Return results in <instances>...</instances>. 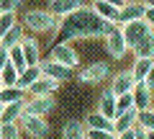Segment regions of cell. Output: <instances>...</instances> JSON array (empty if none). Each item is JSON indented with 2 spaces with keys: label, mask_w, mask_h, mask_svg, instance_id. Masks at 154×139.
Listing matches in <instances>:
<instances>
[{
  "label": "cell",
  "mask_w": 154,
  "mask_h": 139,
  "mask_svg": "<svg viewBox=\"0 0 154 139\" xmlns=\"http://www.w3.org/2000/svg\"><path fill=\"white\" fill-rule=\"evenodd\" d=\"M98 111L103 113L105 118L113 121V116H116V95L110 93V90H103V95L98 98Z\"/></svg>",
  "instance_id": "19"
},
{
  "label": "cell",
  "mask_w": 154,
  "mask_h": 139,
  "mask_svg": "<svg viewBox=\"0 0 154 139\" xmlns=\"http://www.w3.org/2000/svg\"><path fill=\"white\" fill-rule=\"evenodd\" d=\"M0 88H3V80H0Z\"/></svg>",
  "instance_id": "35"
},
{
  "label": "cell",
  "mask_w": 154,
  "mask_h": 139,
  "mask_svg": "<svg viewBox=\"0 0 154 139\" xmlns=\"http://www.w3.org/2000/svg\"><path fill=\"white\" fill-rule=\"evenodd\" d=\"M152 67H154V57H136V62H134V67H131L134 80L141 83V80L152 77Z\"/></svg>",
  "instance_id": "16"
},
{
  "label": "cell",
  "mask_w": 154,
  "mask_h": 139,
  "mask_svg": "<svg viewBox=\"0 0 154 139\" xmlns=\"http://www.w3.org/2000/svg\"><path fill=\"white\" fill-rule=\"evenodd\" d=\"M136 85V80H134L131 70H121V72L110 75V93L113 95H123V93H131V88Z\"/></svg>",
  "instance_id": "12"
},
{
  "label": "cell",
  "mask_w": 154,
  "mask_h": 139,
  "mask_svg": "<svg viewBox=\"0 0 154 139\" xmlns=\"http://www.w3.org/2000/svg\"><path fill=\"white\" fill-rule=\"evenodd\" d=\"M0 139H21L18 121H0Z\"/></svg>",
  "instance_id": "27"
},
{
  "label": "cell",
  "mask_w": 154,
  "mask_h": 139,
  "mask_svg": "<svg viewBox=\"0 0 154 139\" xmlns=\"http://www.w3.org/2000/svg\"><path fill=\"white\" fill-rule=\"evenodd\" d=\"M134 139H152V134L149 131H141V129H136V137Z\"/></svg>",
  "instance_id": "33"
},
{
  "label": "cell",
  "mask_w": 154,
  "mask_h": 139,
  "mask_svg": "<svg viewBox=\"0 0 154 139\" xmlns=\"http://www.w3.org/2000/svg\"><path fill=\"white\" fill-rule=\"evenodd\" d=\"M36 77H41V70H38V65H28L26 70H23V72L18 75L16 85H18L21 90H26V88H28V85H31V83H33Z\"/></svg>",
  "instance_id": "25"
},
{
  "label": "cell",
  "mask_w": 154,
  "mask_h": 139,
  "mask_svg": "<svg viewBox=\"0 0 154 139\" xmlns=\"http://www.w3.org/2000/svg\"><path fill=\"white\" fill-rule=\"evenodd\" d=\"M18 126H21V131L26 134V137L31 139H46L49 137V124H46L44 116H33V113H21V118H18Z\"/></svg>",
  "instance_id": "4"
},
{
  "label": "cell",
  "mask_w": 154,
  "mask_h": 139,
  "mask_svg": "<svg viewBox=\"0 0 154 139\" xmlns=\"http://www.w3.org/2000/svg\"><path fill=\"white\" fill-rule=\"evenodd\" d=\"M0 80H3V85H16V80H18V72H16V67L8 62L3 70H0Z\"/></svg>",
  "instance_id": "28"
},
{
  "label": "cell",
  "mask_w": 154,
  "mask_h": 139,
  "mask_svg": "<svg viewBox=\"0 0 154 139\" xmlns=\"http://www.w3.org/2000/svg\"><path fill=\"white\" fill-rule=\"evenodd\" d=\"M21 98H26V90H21L18 85H3L0 88V106L13 103V100H21Z\"/></svg>",
  "instance_id": "24"
},
{
  "label": "cell",
  "mask_w": 154,
  "mask_h": 139,
  "mask_svg": "<svg viewBox=\"0 0 154 139\" xmlns=\"http://www.w3.org/2000/svg\"><path fill=\"white\" fill-rule=\"evenodd\" d=\"M26 28L21 26V23H13L11 28H8L5 33H3V36H0V46H5V49H11V46H16V44H21V39L23 36H26Z\"/></svg>",
  "instance_id": "18"
},
{
  "label": "cell",
  "mask_w": 154,
  "mask_h": 139,
  "mask_svg": "<svg viewBox=\"0 0 154 139\" xmlns=\"http://www.w3.org/2000/svg\"><path fill=\"white\" fill-rule=\"evenodd\" d=\"M23 0H0V13H18Z\"/></svg>",
  "instance_id": "29"
},
{
  "label": "cell",
  "mask_w": 154,
  "mask_h": 139,
  "mask_svg": "<svg viewBox=\"0 0 154 139\" xmlns=\"http://www.w3.org/2000/svg\"><path fill=\"white\" fill-rule=\"evenodd\" d=\"M59 88H62V83L46 77V75H41V77H36V80L26 88V95H54Z\"/></svg>",
  "instance_id": "13"
},
{
  "label": "cell",
  "mask_w": 154,
  "mask_h": 139,
  "mask_svg": "<svg viewBox=\"0 0 154 139\" xmlns=\"http://www.w3.org/2000/svg\"><path fill=\"white\" fill-rule=\"evenodd\" d=\"M136 126V108H126V111H118L113 116V131H123V129Z\"/></svg>",
  "instance_id": "17"
},
{
  "label": "cell",
  "mask_w": 154,
  "mask_h": 139,
  "mask_svg": "<svg viewBox=\"0 0 154 139\" xmlns=\"http://www.w3.org/2000/svg\"><path fill=\"white\" fill-rule=\"evenodd\" d=\"M62 139H85V124L80 118H69L62 126Z\"/></svg>",
  "instance_id": "20"
},
{
  "label": "cell",
  "mask_w": 154,
  "mask_h": 139,
  "mask_svg": "<svg viewBox=\"0 0 154 139\" xmlns=\"http://www.w3.org/2000/svg\"><path fill=\"white\" fill-rule=\"evenodd\" d=\"M0 111H3V106H0Z\"/></svg>",
  "instance_id": "36"
},
{
  "label": "cell",
  "mask_w": 154,
  "mask_h": 139,
  "mask_svg": "<svg viewBox=\"0 0 154 139\" xmlns=\"http://www.w3.org/2000/svg\"><path fill=\"white\" fill-rule=\"evenodd\" d=\"M108 75H110L108 62H93V65L82 67V70L77 72V80H80V83H85V85H98V83H103Z\"/></svg>",
  "instance_id": "8"
},
{
  "label": "cell",
  "mask_w": 154,
  "mask_h": 139,
  "mask_svg": "<svg viewBox=\"0 0 154 139\" xmlns=\"http://www.w3.org/2000/svg\"><path fill=\"white\" fill-rule=\"evenodd\" d=\"M131 93H123V95H116V113L118 111H126V108H131Z\"/></svg>",
  "instance_id": "31"
},
{
  "label": "cell",
  "mask_w": 154,
  "mask_h": 139,
  "mask_svg": "<svg viewBox=\"0 0 154 139\" xmlns=\"http://www.w3.org/2000/svg\"><path fill=\"white\" fill-rule=\"evenodd\" d=\"M82 124H85V129H113V121H110V118H105L100 111L88 113V116L82 118Z\"/></svg>",
  "instance_id": "23"
},
{
  "label": "cell",
  "mask_w": 154,
  "mask_h": 139,
  "mask_svg": "<svg viewBox=\"0 0 154 139\" xmlns=\"http://www.w3.org/2000/svg\"><path fill=\"white\" fill-rule=\"evenodd\" d=\"M82 5V0H51L49 3V8L46 11L51 13V16L59 21V18H64V16H69L72 11H77V8Z\"/></svg>",
  "instance_id": "14"
},
{
  "label": "cell",
  "mask_w": 154,
  "mask_h": 139,
  "mask_svg": "<svg viewBox=\"0 0 154 139\" xmlns=\"http://www.w3.org/2000/svg\"><path fill=\"white\" fill-rule=\"evenodd\" d=\"M105 3H110V5H116V8H121L123 3H126V0H105Z\"/></svg>",
  "instance_id": "34"
},
{
  "label": "cell",
  "mask_w": 154,
  "mask_h": 139,
  "mask_svg": "<svg viewBox=\"0 0 154 139\" xmlns=\"http://www.w3.org/2000/svg\"><path fill=\"white\" fill-rule=\"evenodd\" d=\"M103 39H105V49H108V54L113 59H123L128 54V46H126V39L121 33V26H110Z\"/></svg>",
  "instance_id": "7"
},
{
  "label": "cell",
  "mask_w": 154,
  "mask_h": 139,
  "mask_svg": "<svg viewBox=\"0 0 154 139\" xmlns=\"http://www.w3.org/2000/svg\"><path fill=\"white\" fill-rule=\"evenodd\" d=\"M131 103L136 111H144V108H152V77L141 80L131 88Z\"/></svg>",
  "instance_id": "10"
},
{
  "label": "cell",
  "mask_w": 154,
  "mask_h": 139,
  "mask_svg": "<svg viewBox=\"0 0 154 139\" xmlns=\"http://www.w3.org/2000/svg\"><path fill=\"white\" fill-rule=\"evenodd\" d=\"M38 70H41V75H46V77H51V80H57V83H64V80L72 75L69 67H64V65H59V62L49 59V57L38 62Z\"/></svg>",
  "instance_id": "11"
},
{
  "label": "cell",
  "mask_w": 154,
  "mask_h": 139,
  "mask_svg": "<svg viewBox=\"0 0 154 139\" xmlns=\"http://www.w3.org/2000/svg\"><path fill=\"white\" fill-rule=\"evenodd\" d=\"M13 23H18L16 13H0V36H3V33H5Z\"/></svg>",
  "instance_id": "30"
},
{
  "label": "cell",
  "mask_w": 154,
  "mask_h": 139,
  "mask_svg": "<svg viewBox=\"0 0 154 139\" xmlns=\"http://www.w3.org/2000/svg\"><path fill=\"white\" fill-rule=\"evenodd\" d=\"M126 3H128V0H126Z\"/></svg>",
  "instance_id": "37"
},
{
  "label": "cell",
  "mask_w": 154,
  "mask_h": 139,
  "mask_svg": "<svg viewBox=\"0 0 154 139\" xmlns=\"http://www.w3.org/2000/svg\"><path fill=\"white\" fill-rule=\"evenodd\" d=\"M136 129H141V131H149V134H152V129H154V113H152V108L136 111Z\"/></svg>",
  "instance_id": "26"
},
{
  "label": "cell",
  "mask_w": 154,
  "mask_h": 139,
  "mask_svg": "<svg viewBox=\"0 0 154 139\" xmlns=\"http://www.w3.org/2000/svg\"><path fill=\"white\" fill-rule=\"evenodd\" d=\"M5 65H8V49H5V46H0V70H3Z\"/></svg>",
  "instance_id": "32"
},
{
  "label": "cell",
  "mask_w": 154,
  "mask_h": 139,
  "mask_svg": "<svg viewBox=\"0 0 154 139\" xmlns=\"http://www.w3.org/2000/svg\"><path fill=\"white\" fill-rule=\"evenodd\" d=\"M113 26V23L103 21V18L98 16V13L93 11V5H80L77 11H72L69 16L59 18L57 21V36H59L62 41H82V39H103L105 33H108V28Z\"/></svg>",
  "instance_id": "1"
},
{
  "label": "cell",
  "mask_w": 154,
  "mask_h": 139,
  "mask_svg": "<svg viewBox=\"0 0 154 139\" xmlns=\"http://www.w3.org/2000/svg\"><path fill=\"white\" fill-rule=\"evenodd\" d=\"M49 59L69 67V70L80 67V54H77V49L69 44V41H57V44L51 46V52H49Z\"/></svg>",
  "instance_id": "5"
},
{
  "label": "cell",
  "mask_w": 154,
  "mask_h": 139,
  "mask_svg": "<svg viewBox=\"0 0 154 139\" xmlns=\"http://www.w3.org/2000/svg\"><path fill=\"white\" fill-rule=\"evenodd\" d=\"M23 28H28L31 33H49L57 28V18L51 16L49 11H41V8H33L23 16Z\"/></svg>",
  "instance_id": "3"
},
{
  "label": "cell",
  "mask_w": 154,
  "mask_h": 139,
  "mask_svg": "<svg viewBox=\"0 0 154 139\" xmlns=\"http://www.w3.org/2000/svg\"><path fill=\"white\" fill-rule=\"evenodd\" d=\"M23 100H26V98L13 100V103H5L3 111H0V121H18L21 113H23Z\"/></svg>",
  "instance_id": "22"
},
{
  "label": "cell",
  "mask_w": 154,
  "mask_h": 139,
  "mask_svg": "<svg viewBox=\"0 0 154 139\" xmlns=\"http://www.w3.org/2000/svg\"><path fill=\"white\" fill-rule=\"evenodd\" d=\"M57 108L54 95H28L23 100V113H33V116H49Z\"/></svg>",
  "instance_id": "6"
},
{
  "label": "cell",
  "mask_w": 154,
  "mask_h": 139,
  "mask_svg": "<svg viewBox=\"0 0 154 139\" xmlns=\"http://www.w3.org/2000/svg\"><path fill=\"white\" fill-rule=\"evenodd\" d=\"M93 11L98 13L103 21H108V23H113V26H116V16H118V8H116V5H110V3H105V0H95V3H93Z\"/></svg>",
  "instance_id": "21"
},
{
  "label": "cell",
  "mask_w": 154,
  "mask_h": 139,
  "mask_svg": "<svg viewBox=\"0 0 154 139\" xmlns=\"http://www.w3.org/2000/svg\"><path fill=\"white\" fill-rule=\"evenodd\" d=\"M152 8H144L139 0H128L118 8V16H116V26H123V23H131V21H139V18L149 16Z\"/></svg>",
  "instance_id": "9"
},
{
  "label": "cell",
  "mask_w": 154,
  "mask_h": 139,
  "mask_svg": "<svg viewBox=\"0 0 154 139\" xmlns=\"http://www.w3.org/2000/svg\"><path fill=\"white\" fill-rule=\"evenodd\" d=\"M121 33L126 39L128 52H134L136 57H152L154 54V26H152L149 16L139 18V21H131V23H123Z\"/></svg>",
  "instance_id": "2"
},
{
  "label": "cell",
  "mask_w": 154,
  "mask_h": 139,
  "mask_svg": "<svg viewBox=\"0 0 154 139\" xmlns=\"http://www.w3.org/2000/svg\"><path fill=\"white\" fill-rule=\"evenodd\" d=\"M21 52H23L26 65H38L41 62V49H38V41L33 36H23L21 39Z\"/></svg>",
  "instance_id": "15"
}]
</instances>
